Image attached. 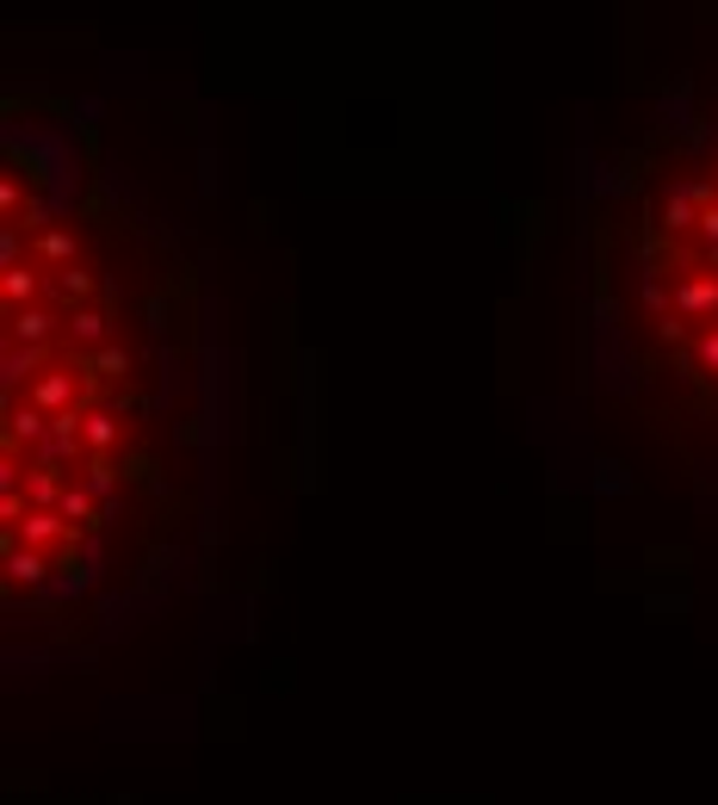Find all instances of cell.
Instances as JSON below:
<instances>
[{
	"label": "cell",
	"instance_id": "obj_1",
	"mask_svg": "<svg viewBox=\"0 0 718 805\" xmlns=\"http://www.w3.org/2000/svg\"><path fill=\"white\" fill-rule=\"evenodd\" d=\"M211 341L174 224L50 87L0 112V608L13 645L99 651L198 557Z\"/></svg>",
	"mask_w": 718,
	"mask_h": 805
},
{
	"label": "cell",
	"instance_id": "obj_2",
	"mask_svg": "<svg viewBox=\"0 0 718 805\" xmlns=\"http://www.w3.org/2000/svg\"><path fill=\"white\" fill-rule=\"evenodd\" d=\"M583 267L601 379L718 483V87L644 124L601 173Z\"/></svg>",
	"mask_w": 718,
	"mask_h": 805
}]
</instances>
